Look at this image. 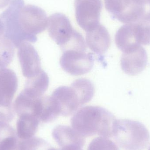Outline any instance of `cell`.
Segmentation results:
<instances>
[{
    "label": "cell",
    "mask_w": 150,
    "mask_h": 150,
    "mask_svg": "<svg viewBox=\"0 0 150 150\" xmlns=\"http://www.w3.org/2000/svg\"><path fill=\"white\" fill-rule=\"evenodd\" d=\"M115 122L116 139L124 150H144L149 144V132L142 122L129 120Z\"/></svg>",
    "instance_id": "cell-1"
},
{
    "label": "cell",
    "mask_w": 150,
    "mask_h": 150,
    "mask_svg": "<svg viewBox=\"0 0 150 150\" xmlns=\"http://www.w3.org/2000/svg\"><path fill=\"white\" fill-rule=\"evenodd\" d=\"M23 5L24 0H11L8 8L0 16L4 26L3 37L9 40L15 47L17 48L23 42L35 43L38 40L36 36H31L24 32L18 23V11Z\"/></svg>",
    "instance_id": "cell-2"
},
{
    "label": "cell",
    "mask_w": 150,
    "mask_h": 150,
    "mask_svg": "<svg viewBox=\"0 0 150 150\" xmlns=\"http://www.w3.org/2000/svg\"><path fill=\"white\" fill-rule=\"evenodd\" d=\"M111 16L124 23H135L145 13V4L141 0H105Z\"/></svg>",
    "instance_id": "cell-3"
},
{
    "label": "cell",
    "mask_w": 150,
    "mask_h": 150,
    "mask_svg": "<svg viewBox=\"0 0 150 150\" xmlns=\"http://www.w3.org/2000/svg\"><path fill=\"white\" fill-rule=\"evenodd\" d=\"M17 18L22 30L31 36H36L41 33L48 25V19L45 11L31 4L20 7Z\"/></svg>",
    "instance_id": "cell-4"
},
{
    "label": "cell",
    "mask_w": 150,
    "mask_h": 150,
    "mask_svg": "<svg viewBox=\"0 0 150 150\" xmlns=\"http://www.w3.org/2000/svg\"><path fill=\"white\" fill-rule=\"evenodd\" d=\"M49 36L62 51L71 45L80 35L72 27L69 19L62 13H55L48 19Z\"/></svg>",
    "instance_id": "cell-5"
},
{
    "label": "cell",
    "mask_w": 150,
    "mask_h": 150,
    "mask_svg": "<svg viewBox=\"0 0 150 150\" xmlns=\"http://www.w3.org/2000/svg\"><path fill=\"white\" fill-rule=\"evenodd\" d=\"M102 7L101 0H75L77 22L86 32L100 24Z\"/></svg>",
    "instance_id": "cell-6"
},
{
    "label": "cell",
    "mask_w": 150,
    "mask_h": 150,
    "mask_svg": "<svg viewBox=\"0 0 150 150\" xmlns=\"http://www.w3.org/2000/svg\"><path fill=\"white\" fill-rule=\"evenodd\" d=\"M63 52L60 63L67 73L73 76H80L91 70L94 64V58L91 53L76 50Z\"/></svg>",
    "instance_id": "cell-7"
},
{
    "label": "cell",
    "mask_w": 150,
    "mask_h": 150,
    "mask_svg": "<svg viewBox=\"0 0 150 150\" xmlns=\"http://www.w3.org/2000/svg\"><path fill=\"white\" fill-rule=\"evenodd\" d=\"M18 57L23 74L27 79L35 76L42 70L39 55L29 42H23L19 46Z\"/></svg>",
    "instance_id": "cell-8"
},
{
    "label": "cell",
    "mask_w": 150,
    "mask_h": 150,
    "mask_svg": "<svg viewBox=\"0 0 150 150\" xmlns=\"http://www.w3.org/2000/svg\"><path fill=\"white\" fill-rule=\"evenodd\" d=\"M148 61L147 52L140 45L123 53L121 59V67L127 74L136 76L145 69Z\"/></svg>",
    "instance_id": "cell-9"
},
{
    "label": "cell",
    "mask_w": 150,
    "mask_h": 150,
    "mask_svg": "<svg viewBox=\"0 0 150 150\" xmlns=\"http://www.w3.org/2000/svg\"><path fill=\"white\" fill-rule=\"evenodd\" d=\"M52 96L58 101L63 115H69L82 105L79 97L72 86L58 87Z\"/></svg>",
    "instance_id": "cell-10"
},
{
    "label": "cell",
    "mask_w": 150,
    "mask_h": 150,
    "mask_svg": "<svg viewBox=\"0 0 150 150\" xmlns=\"http://www.w3.org/2000/svg\"><path fill=\"white\" fill-rule=\"evenodd\" d=\"M18 86L17 77L9 69H0V104L12 105V101Z\"/></svg>",
    "instance_id": "cell-11"
},
{
    "label": "cell",
    "mask_w": 150,
    "mask_h": 150,
    "mask_svg": "<svg viewBox=\"0 0 150 150\" xmlns=\"http://www.w3.org/2000/svg\"><path fill=\"white\" fill-rule=\"evenodd\" d=\"M86 43L91 50L97 54H102L108 50L111 38L105 26L99 24L86 34Z\"/></svg>",
    "instance_id": "cell-12"
},
{
    "label": "cell",
    "mask_w": 150,
    "mask_h": 150,
    "mask_svg": "<svg viewBox=\"0 0 150 150\" xmlns=\"http://www.w3.org/2000/svg\"><path fill=\"white\" fill-rule=\"evenodd\" d=\"M115 41L118 48L123 53L141 45L134 23L121 26L115 34Z\"/></svg>",
    "instance_id": "cell-13"
},
{
    "label": "cell",
    "mask_w": 150,
    "mask_h": 150,
    "mask_svg": "<svg viewBox=\"0 0 150 150\" xmlns=\"http://www.w3.org/2000/svg\"><path fill=\"white\" fill-rule=\"evenodd\" d=\"M49 83L47 74L42 70L37 76L28 79L24 90L34 98H40L47 90Z\"/></svg>",
    "instance_id": "cell-14"
},
{
    "label": "cell",
    "mask_w": 150,
    "mask_h": 150,
    "mask_svg": "<svg viewBox=\"0 0 150 150\" xmlns=\"http://www.w3.org/2000/svg\"><path fill=\"white\" fill-rule=\"evenodd\" d=\"M16 131L8 122L0 121V150H18Z\"/></svg>",
    "instance_id": "cell-15"
},
{
    "label": "cell",
    "mask_w": 150,
    "mask_h": 150,
    "mask_svg": "<svg viewBox=\"0 0 150 150\" xmlns=\"http://www.w3.org/2000/svg\"><path fill=\"white\" fill-rule=\"evenodd\" d=\"M17 122L16 134L21 140H25L32 136L36 130L38 119L31 114H23L18 116Z\"/></svg>",
    "instance_id": "cell-16"
},
{
    "label": "cell",
    "mask_w": 150,
    "mask_h": 150,
    "mask_svg": "<svg viewBox=\"0 0 150 150\" xmlns=\"http://www.w3.org/2000/svg\"><path fill=\"white\" fill-rule=\"evenodd\" d=\"M71 86L76 92L82 105L91 101L94 96L95 88L89 79L85 78L76 79Z\"/></svg>",
    "instance_id": "cell-17"
},
{
    "label": "cell",
    "mask_w": 150,
    "mask_h": 150,
    "mask_svg": "<svg viewBox=\"0 0 150 150\" xmlns=\"http://www.w3.org/2000/svg\"><path fill=\"white\" fill-rule=\"evenodd\" d=\"M140 45H150V12L134 23Z\"/></svg>",
    "instance_id": "cell-18"
},
{
    "label": "cell",
    "mask_w": 150,
    "mask_h": 150,
    "mask_svg": "<svg viewBox=\"0 0 150 150\" xmlns=\"http://www.w3.org/2000/svg\"><path fill=\"white\" fill-rule=\"evenodd\" d=\"M15 47L13 43L4 37L0 38V69L5 68L13 60Z\"/></svg>",
    "instance_id": "cell-19"
},
{
    "label": "cell",
    "mask_w": 150,
    "mask_h": 150,
    "mask_svg": "<svg viewBox=\"0 0 150 150\" xmlns=\"http://www.w3.org/2000/svg\"><path fill=\"white\" fill-rule=\"evenodd\" d=\"M15 115L13 105H4L0 104V121L9 123L12 121Z\"/></svg>",
    "instance_id": "cell-20"
},
{
    "label": "cell",
    "mask_w": 150,
    "mask_h": 150,
    "mask_svg": "<svg viewBox=\"0 0 150 150\" xmlns=\"http://www.w3.org/2000/svg\"><path fill=\"white\" fill-rule=\"evenodd\" d=\"M10 0H0V9L5 8L9 3Z\"/></svg>",
    "instance_id": "cell-21"
},
{
    "label": "cell",
    "mask_w": 150,
    "mask_h": 150,
    "mask_svg": "<svg viewBox=\"0 0 150 150\" xmlns=\"http://www.w3.org/2000/svg\"><path fill=\"white\" fill-rule=\"evenodd\" d=\"M4 33V26L3 23L0 18V38L3 37Z\"/></svg>",
    "instance_id": "cell-22"
},
{
    "label": "cell",
    "mask_w": 150,
    "mask_h": 150,
    "mask_svg": "<svg viewBox=\"0 0 150 150\" xmlns=\"http://www.w3.org/2000/svg\"><path fill=\"white\" fill-rule=\"evenodd\" d=\"M144 4L146 5V4H150V0H141Z\"/></svg>",
    "instance_id": "cell-23"
},
{
    "label": "cell",
    "mask_w": 150,
    "mask_h": 150,
    "mask_svg": "<svg viewBox=\"0 0 150 150\" xmlns=\"http://www.w3.org/2000/svg\"><path fill=\"white\" fill-rule=\"evenodd\" d=\"M150 150V147H149V150Z\"/></svg>",
    "instance_id": "cell-24"
},
{
    "label": "cell",
    "mask_w": 150,
    "mask_h": 150,
    "mask_svg": "<svg viewBox=\"0 0 150 150\" xmlns=\"http://www.w3.org/2000/svg\"></svg>",
    "instance_id": "cell-25"
}]
</instances>
